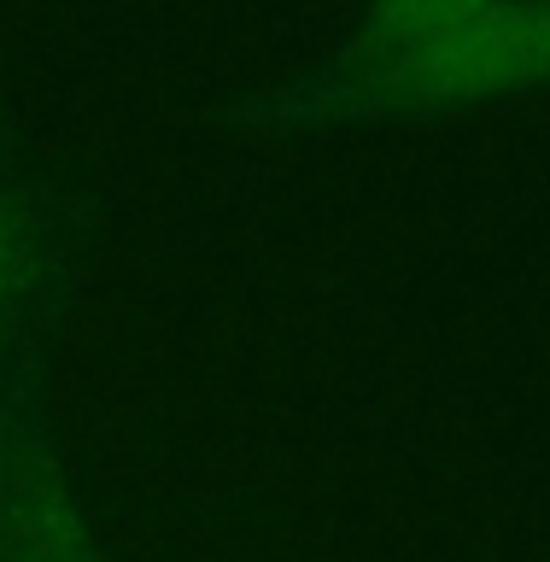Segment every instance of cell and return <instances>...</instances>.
I'll return each mask as SVG.
<instances>
[{"label":"cell","instance_id":"obj_2","mask_svg":"<svg viewBox=\"0 0 550 562\" xmlns=\"http://www.w3.org/2000/svg\"><path fill=\"white\" fill-rule=\"evenodd\" d=\"M0 557L7 562H105L77 492L42 457L0 463Z\"/></svg>","mask_w":550,"mask_h":562},{"label":"cell","instance_id":"obj_3","mask_svg":"<svg viewBox=\"0 0 550 562\" xmlns=\"http://www.w3.org/2000/svg\"><path fill=\"white\" fill-rule=\"evenodd\" d=\"M486 7H498V0H375L369 7V47L381 53V65H393L404 53L451 35L469 18H481Z\"/></svg>","mask_w":550,"mask_h":562},{"label":"cell","instance_id":"obj_4","mask_svg":"<svg viewBox=\"0 0 550 562\" xmlns=\"http://www.w3.org/2000/svg\"><path fill=\"white\" fill-rule=\"evenodd\" d=\"M35 293H42V246L30 217L0 193V328H12L35 305Z\"/></svg>","mask_w":550,"mask_h":562},{"label":"cell","instance_id":"obj_1","mask_svg":"<svg viewBox=\"0 0 550 562\" xmlns=\"http://www.w3.org/2000/svg\"><path fill=\"white\" fill-rule=\"evenodd\" d=\"M386 77L416 100H492L539 88L550 77V7L545 0H498L451 35L393 59Z\"/></svg>","mask_w":550,"mask_h":562}]
</instances>
